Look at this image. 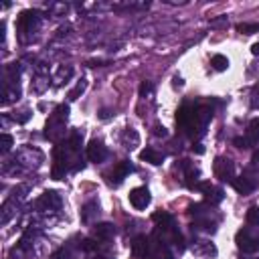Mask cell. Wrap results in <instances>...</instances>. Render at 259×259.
<instances>
[{
	"instance_id": "6da1fadb",
	"label": "cell",
	"mask_w": 259,
	"mask_h": 259,
	"mask_svg": "<svg viewBox=\"0 0 259 259\" xmlns=\"http://www.w3.org/2000/svg\"><path fill=\"white\" fill-rule=\"evenodd\" d=\"M67 115H69V105H59V107L55 109V113L51 115V119L47 121V132H45V136L51 138V140H59V138L63 136Z\"/></svg>"
},
{
	"instance_id": "7a4b0ae2",
	"label": "cell",
	"mask_w": 259,
	"mask_h": 259,
	"mask_svg": "<svg viewBox=\"0 0 259 259\" xmlns=\"http://www.w3.org/2000/svg\"><path fill=\"white\" fill-rule=\"evenodd\" d=\"M40 24V14L36 10H24L20 16H18V34L22 40H28V36L38 28Z\"/></svg>"
},
{
	"instance_id": "3957f363",
	"label": "cell",
	"mask_w": 259,
	"mask_h": 259,
	"mask_svg": "<svg viewBox=\"0 0 259 259\" xmlns=\"http://www.w3.org/2000/svg\"><path fill=\"white\" fill-rule=\"evenodd\" d=\"M237 247L243 251V253H257L259 251V233L251 231V229H241L237 233Z\"/></svg>"
},
{
	"instance_id": "277c9868",
	"label": "cell",
	"mask_w": 259,
	"mask_h": 259,
	"mask_svg": "<svg viewBox=\"0 0 259 259\" xmlns=\"http://www.w3.org/2000/svg\"><path fill=\"white\" fill-rule=\"evenodd\" d=\"M18 164H24L26 168H38L40 162H42V154L34 148H22L18 154H16V160Z\"/></svg>"
},
{
	"instance_id": "5b68a950",
	"label": "cell",
	"mask_w": 259,
	"mask_h": 259,
	"mask_svg": "<svg viewBox=\"0 0 259 259\" xmlns=\"http://www.w3.org/2000/svg\"><path fill=\"white\" fill-rule=\"evenodd\" d=\"M194 115H196V109H194V107L182 105V107L178 109V113H176V123H178V127L192 132V127H194Z\"/></svg>"
},
{
	"instance_id": "8992f818",
	"label": "cell",
	"mask_w": 259,
	"mask_h": 259,
	"mask_svg": "<svg viewBox=\"0 0 259 259\" xmlns=\"http://www.w3.org/2000/svg\"><path fill=\"white\" fill-rule=\"evenodd\" d=\"M130 204L134 208H138V210H144L150 204V192H148V188H144V186L134 188L130 192Z\"/></svg>"
},
{
	"instance_id": "52a82bcc",
	"label": "cell",
	"mask_w": 259,
	"mask_h": 259,
	"mask_svg": "<svg viewBox=\"0 0 259 259\" xmlns=\"http://www.w3.org/2000/svg\"><path fill=\"white\" fill-rule=\"evenodd\" d=\"M87 158L91 162H95V164H99V162H103L107 158V148L103 146L101 140H91L89 142V146H87Z\"/></svg>"
},
{
	"instance_id": "ba28073f",
	"label": "cell",
	"mask_w": 259,
	"mask_h": 259,
	"mask_svg": "<svg viewBox=\"0 0 259 259\" xmlns=\"http://www.w3.org/2000/svg\"><path fill=\"white\" fill-rule=\"evenodd\" d=\"M36 206H38L40 210H59V208H61V196H59L57 192L49 190V192H45V194L36 200Z\"/></svg>"
},
{
	"instance_id": "9c48e42d",
	"label": "cell",
	"mask_w": 259,
	"mask_h": 259,
	"mask_svg": "<svg viewBox=\"0 0 259 259\" xmlns=\"http://www.w3.org/2000/svg\"><path fill=\"white\" fill-rule=\"evenodd\" d=\"M214 176L221 180H231L233 178V162L225 160V158H217L214 160Z\"/></svg>"
},
{
	"instance_id": "30bf717a",
	"label": "cell",
	"mask_w": 259,
	"mask_h": 259,
	"mask_svg": "<svg viewBox=\"0 0 259 259\" xmlns=\"http://www.w3.org/2000/svg\"><path fill=\"white\" fill-rule=\"evenodd\" d=\"M148 249H150V241H148V237H146V235H138V237L132 241V255H134L136 259L146 257Z\"/></svg>"
},
{
	"instance_id": "8fae6325",
	"label": "cell",
	"mask_w": 259,
	"mask_h": 259,
	"mask_svg": "<svg viewBox=\"0 0 259 259\" xmlns=\"http://www.w3.org/2000/svg\"><path fill=\"white\" fill-rule=\"evenodd\" d=\"M140 158H142L144 162L154 164V166H158V164L164 162V154L158 152V150H154V148H146V150H142V152H140Z\"/></svg>"
},
{
	"instance_id": "7c38bea8",
	"label": "cell",
	"mask_w": 259,
	"mask_h": 259,
	"mask_svg": "<svg viewBox=\"0 0 259 259\" xmlns=\"http://www.w3.org/2000/svg\"><path fill=\"white\" fill-rule=\"evenodd\" d=\"M132 170H134V166H132L130 162H119V164L113 168V172H111V180H113V182H121Z\"/></svg>"
},
{
	"instance_id": "4fadbf2b",
	"label": "cell",
	"mask_w": 259,
	"mask_h": 259,
	"mask_svg": "<svg viewBox=\"0 0 259 259\" xmlns=\"http://www.w3.org/2000/svg\"><path fill=\"white\" fill-rule=\"evenodd\" d=\"M233 186H235V190L241 192V194H249V192L255 188L253 180H249L247 176H239V178H235V180H233Z\"/></svg>"
},
{
	"instance_id": "5bb4252c",
	"label": "cell",
	"mask_w": 259,
	"mask_h": 259,
	"mask_svg": "<svg viewBox=\"0 0 259 259\" xmlns=\"http://www.w3.org/2000/svg\"><path fill=\"white\" fill-rule=\"evenodd\" d=\"M113 233H115V229H113V225H109V223H99V225H95V229H93V235L97 237V239H109V237H113Z\"/></svg>"
},
{
	"instance_id": "9a60e30c",
	"label": "cell",
	"mask_w": 259,
	"mask_h": 259,
	"mask_svg": "<svg viewBox=\"0 0 259 259\" xmlns=\"http://www.w3.org/2000/svg\"><path fill=\"white\" fill-rule=\"evenodd\" d=\"M97 212H99V204H97L95 200H91V202H87V204L81 208V221H83V223H89Z\"/></svg>"
},
{
	"instance_id": "2e32d148",
	"label": "cell",
	"mask_w": 259,
	"mask_h": 259,
	"mask_svg": "<svg viewBox=\"0 0 259 259\" xmlns=\"http://www.w3.org/2000/svg\"><path fill=\"white\" fill-rule=\"evenodd\" d=\"M247 140L251 142V146L259 144V117H253L249 121V127H247Z\"/></svg>"
},
{
	"instance_id": "e0dca14e",
	"label": "cell",
	"mask_w": 259,
	"mask_h": 259,
	"mask_svg": "<svg viewBox=\"0 0 259 259\" xmlns=\"http://www.w3.org/2000/svg\"><path fill=\"white\" fill-rule=\"evenodd\" d=\"M71 75H73V69H71V67H59L57 75L53 77V83H55V85H63Z\"/></svg>"
},
{
	"instance_id": "ac0fdd59",
	"label": "cell",
	"mask_w": 259,
	"mask_h": 259,
	"mask_svg": "<svg viewBox=\"0 0 259 259\" xmlns=\"http://www.w3.org/2000/svg\"><path fill=\"white\" fill-rule=\"evenodd\" d=\"M210 65H212L214 71H225V69L229 67V59H227L225 55H214V57L210 59Z\"/></svg>"
},
{
	"instance_id": "d6986e66",
	"label": "cell",
	"mask_w": 259,
	"mask_h": 259,
	"mask_svg": "<svg viewBox=\"0 0 259 259\" xmlns=\"http://www.w3.org/2000/svg\"><path fill=\"white\" fill-rule=\"evenodd\" d=\"M67 4L65 2H53V4H49V12L53 14V16H63L65 12H67Z\"/></svg>"
},
{
	"instance_id": "ffe728a7",
	"label": "cell",
	"mask_w": 259,
	"mask_h": 259,
	"mask_svg": "<svg viewBox=\"0 0 259 259\" xmlns=\"http://www.w3.org/2000/svg\"><path fill=\"white\" fill-rule=\"evenodd\" d=\"M85 87H87V81H85V79L77 81V85H75V87L69 91V99H71V101H75V99H77V97H79V95L85 91Z\"/></svg>"
},
{
	"instance_id": "44dd1931",
	"label": "cell",
	"mask_w": 259,
	"mask_h": 259,
	"mask_svg": "<svg viewBox=\"0 0 259 259\" xmlns=\"http://www.w3.org/2000/svg\"><path fill=\"white\" fill-rule=\"evenodd\" d=\"M245 221L249 223V225H259V206H251L247 212H245Z\"/></svg>"
},
{
	"instance_id": "7402d4cb",
	"label": "cell",
	"mask_w": 259,
	"mask_h": 259,
	"mask_svg": "<svg viewBox=\"0 0 259 259\" xmlns=\"http://www.w3.org/2000/svg\"><path fill=\"white\" fill-rule=\"evenodd\" d=\"M237 30L243 34H253V32H259V24L257 22H245V24H239Z\"/></svg>"
},
{
	"instance_id": "603a6c76",
	"label": "cell",
	"mask_w": 259,
	"mask_h": 259,
	"mask_svg": "<svg viewBox=\"0 0 259 259\" xmlns=\"http://www.w3.org/2000/svg\"><path fill=\"white\" fill-rule=\"evenodd\" d=\"M206 200H208L210 204L221 202V200H223V190H219V188H210L208 194H206Z\"/></svg>"
},
{
	"instance_id": "cb8c5ba5",
	"label": "cell",
	"mask_w": 259,
	"mask_h": 259,
	"mask_svg": "<svg viewBox=\"0 0 259 259\" xmlns=\"http://www.w3.org/2000/svg\"><path fill=\"white\" fill-rule=\"evenodd\" d=\"M12 144H14V140H12L10 134H2V136H0V150H2V152H8V150L12 148Z\"/></svg>"
},
{
	"instance_id": "d4e9b609",
	"label": "cell",
	"mask_w": 259,
	"mask_h": 259,
	"mask_svg": "<svg viewBox=\"0 0 259 259\" xmlns=\"http://www.w3.org/2000/svg\"><path fill=\"white\" fill-rule=\"evenodd\" d=\"M251 105H253L255 109H259V85L253 87V91H251Z\"/></svg>"
},
{
	"instance_id": "484cf974",
	"label": "cell",
	"mask_w": 259,
	"mask_h": 259,
	"mask_svg": "<svg viewBox=\"0 0 259 259\" xmlns=\"http://www.w3.org/2000/svg\"><path fill=\"white\" fill-rule=\"evenodd\" d=\"M53 259H71V251H69V249H59V251L53 255Z\"/></svg>"
},
{
	"instance_id": "4316f807",
	"label": "cell",
	"mask_w": 259,
	"mask_h": 259,
	"mask_svg": "<svg viewBox=\"0 0 259 259\" xmlns=\"http://www.w3.org/2000/svg\"><path fill=\"white\" fill-rule=\"evenodd\" d=\"M233 144H235L237 148H249V146H251V142H249L247 138H235Z\"/></svg>"
},
{
	"instance_id": "83f0119b",
	"label": "cell",
	"mask_w": 259,
	"mask_h": 259,
	"mask_svg": "<svg viewBox=\"0 0 259 259\" xmlns=\"http://www.w3.org/2000/svg\"><path fill=\"white\" fill-rule=\"evenodd\" d=\"M95 247H97V243H95V241H91V239H85V241H83V245H81V249H83V251H93Z\"/></svg>"
},
{
	"instance_id": "f1b7e54d",
	"label": "cell",
	"mask_w": 259,
	"mask_h": 259,
	"mask_svg": "<svg viewBox=\"0 0 259 259\" xmlns=\"http://www.w3.org/2000/svg\"><path fill=\"white\" fill-rule=\"evenodd\" d=\"M150 93H152V85H150V83H142V87H140V95L146 97V95H150Z\"/></svg>"
},
{
	"instance_id": "f546056e",
	"label": "cell",
	"mask_w": 259,
	"mask_h": 259,
	"mask_svg": "<svg viewBox=\"0 0 259 259\" xmlns=\"http://www.w3.org/2000/svg\"><path fill=\"white\" fill-rule=\"evenodd\" d=\"M251 53H253V55H257V57H259V42H255V45H253V47H251Z\"/></svg>"
},
{
	"instance_id": "4dcf8cb0",
	"label": "cell",
	"mask_w": 259,
	"mask_h": 259,
	"mask_svg": "<svg viewBox=\"0 0 259 259\" xmlns=\"http://www.w3.org/2000/svg\"><path fill=\"white\" fill-rule=\"evenodd\" d=\"M156 136H166V130L158 125V127H156Z\"/></svg>"
},
{
	"instance_id": "1f68e13d",
	"label": "cell",
	"mask_w": 259,
	"mask_h": 259,
	"mask_svg": "<svg viewBox=\"0 0 259 259\" xmlns=\"http://www.w3.org/2000/svg\"><path fill=\"white\" fill-rule=\"evenodd\" d=\"M253 160H255V162H259V152H255V154H253Z\"/></svg>"
},
{
	"instance_id": "d6a6232c",
	"label": "cell",
	"mask_w": 259,
	"mask_h": 259,
	"mask_svg": "<svg viewBox=\"0 0 259 259\" xmlns=\"http://www.w3.org/2000/svg\"><path fill=\"white\" fill-rule=\"evenodd\" d=\"M95 259H107V257H101V255H99V257H95Z\"/></svg>"
}]
</instances>
